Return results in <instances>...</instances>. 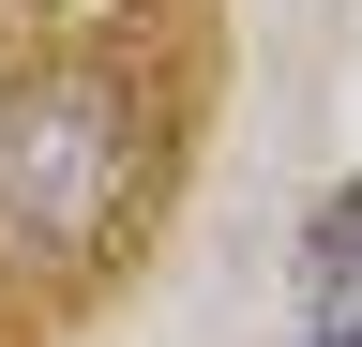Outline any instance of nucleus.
<instances>
[{
  "instance_id": "1",
  "label": "nucleus",
  "mask_w": 362,
  "mask_h": 347,
  "mask_svg": "<svg viewBox=\"0 0 362 347\" xmlns=\"http://www.w3.org/2000/svg\"><path fill=\"white\" fill-rule=\"evenodd\" d=\"M136 196V91L106 61H16L0 76V227L30 257H90Z\"/></svg>"
},
{
  "instance_id": "2",
  "label": "nucleus",
  "mask_w": 362,
  "mask_h": 347,
  "mask_svg": "<svg viewBox=\"0 0 362 347\" xmlns=\"http://www.w3.org/2000/svg\"><path fill=\"white\" fill-rule=\"evenodd\" d=\"M302 347H362V182H332L302 227Z\"/></svg>"
}]
</instances>
